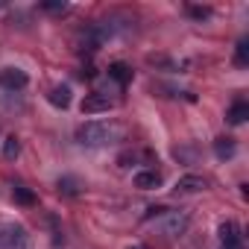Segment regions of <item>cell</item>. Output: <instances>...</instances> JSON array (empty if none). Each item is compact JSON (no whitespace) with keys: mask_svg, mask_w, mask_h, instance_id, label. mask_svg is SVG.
I'll return each instance as SVG.
<instances>
[{"mask_svg":"<svg viewBox=\"0 0 249 249\" xmlns=\"http://www.w3.org/2000/svg\"><path fill=\"white\" fill-rule=\"evenodd\" d=\"M132 182H135V188H141V191H153V188L161 185V173H159V170H138Z\"/></svg>","mask_w":249,"mask_h":249,"instance_id":"obj_8","label":"cell"},{"mask_svg":"<svg viewBox=\"0 0 249 249\" xmlns=\"http://www.w3.org/2000/svg\"><path fill=\"white\" fill-rule=\"evenodd\" d=\"M226 117H229V123H234V126H237V123H243V120L249 117V103H246V100H234Z\"/></svg>","mask_w":249,"mask_h":249,"instance_id":"obj_10","label":"cell"},{"mask_svg":"<svg viewBox=\"0 0 249 249\" xmlns=\"http://www.w3.org/2000/svg\"><path fill=\"white\" fill-rule=\"evenodd\" d=\"M41 9H47V12H68V3H65V0H62V3H59V0H50V3H41Z\"/></svg>","mask_w":249,"mask_h":249,"instance_id":"obj_18","label":"cell"},{"mask_svg":"<svg viewBox=\"0 0 249 249\" xmlns=\"http://www.w3.org/2000/svg\"><path fill=\"white\" fill-rule=\"evenodd\" d=\"M47 100H50L56 108H68V106H71V88H68V85H56V88H50Z\"/></svg>","mask_w":249,"mask_h":249,"instance_id":"obj_9","label":"cell"},{"mask_svg":"<svg viewBox=\"0 0 249 249\" xmlns=\"http://www.w3.org/2000/svg\"><path fill=\"white\" fill-rule=\"evenodd\" d=\"M129 249H138V246H129Z\"/></svg>","mask_w":249,"mask_h":249,"instance_id":"obj_20","label":"cell"},{"mask_svg":"<svg viewBox=\"0 0 249 249\" xmlns=\"http://www.w3.org/2000/svg\"><path fill=\"white\" fill-rule=\"evenodd\" d=\"M214 153H217V159L234 156V141H231V138H217V141H214Z\"/></svg>","mask_w":249,"mask_h":249,"instance_id":"obj_14","label":"cell"},{"mask_svg":"<svg viewBox=\"0 0 249 249\" xmlns=\"http://www.w3.org/2000/svg\"><path fill=\"white\" fill-rule=\"evenodd\" d=\"M188 15H194V18H208L211 9H205V6H188Z\"/></svg>","mask_w":249,"mask_h":249,"instance_id":"obj_19","label":"cell"},{"mask_svg":"<svg viewBox=\"0 0 249 249\" xmlns=\"http://www.w3.org/2000/svg\"><path fill=\"white\" fill-rule=\"evenodd\" d=\"M117 135H120V126H114V123H100V120L82 123V126L76 129V141H79L82 147H106V144H111Z\"/></svg>","mask_w":249,"mask_h":249,"instance_id":"obj_1","label":"cell"},{"mask_svg":"<svg viewBox=\"0 0 249 249\" xmlns=\"http://www.w3.org/2000/svg\"><path fill=\"white\" fill-rule=\"evenodd\" d=\"M56 185H59V194H65V196H76L79 194V182L73 176H62Z\"/></svg>","mask_w":249,"mask_h":249,"instance_id":"obj_15","label":"cell"},{"mask_svg":"<svg viewBox=\"0 0 249 249\" xmlns=\"http://www.w3.org/2000/svg\"><path fill=\"white\" fill-rule=\"evenodd\" d=\"M205 188H208V182H205L202 176H196V173H188V176L176 179V185H173V191H176L179 196H185V194H199V191H205Z\"/></svg>","mask_w":249,"mask_h":249,"instance_id":"obj_6","label":"cell"},{"mask_svg":"<svg viewBox=\"0 0 249 249\" xmlns=\"http://www.w3.org/2000/svg\"><path fill=\"white\" fill-rule=\"evenodd\" d=\"M18 153H21L18 138H15V135H6V138H3V159H6V161H15Z\"/></svg>","mask_w":249,"mask_h":249,"instance_id":"obj_12","label":"cell"},{"mask_svg":"<svg viewBox=\"0 0 249 249\" xmlns=\"http://www.w3.org/2000/svg\"><path fill=\"white\" fill-rule=\"evenodd\" d=\"M220 249H243V240H240V229L229 220V223H220Z\"/></svg>","mask_w":249,"mask_h":249,"instance_id":"obj_7","label":"cell"},{"mask_svg":"<svg viewBox=\"0 0 249 249\" xmlns=\"http://www.w3.org/2000/svg\"><path fill=\"white\" fill-rule=\"evenodd\" d=\"M30 85V76L21 68H3L0 71V88L3 91H24Z\"/></svg>","mask_w":249,"mask_h":249,"instance_id":"obj_5","label":"cell"},{"mask_svg":"<svg viewBox=\"0 0 249 249\" xmlns=\"http://www.w3.org/2000/svg\"><path fill=\"white\" fill-rule=\"evenodd\" d=\"M234 65H237V68H246V65H249V41H246V38H240V41H237Z\"/></svg>","mask_w":249,"mask_h":249,"instance_id":"obj_16","label":"cell"},{"mask_svg":"<svg viewBox=\"0 0 249 249\" xmlns=\"http://www.w3.org/2000/svg\"><path fill=\"white\" fill-rule=\"evenodd\" d=\"M111 106H114V100H111L108 94L94 91V94H85V97H82L79 111H82V114H103V111H108Z\"/></svg>","mask_w":249,"mask_h":249,"instance_id":"obj_3","label":"cell"},{"mask_svg":"<svg viewBox=\"0 0 249 249\" xmlns=\"http://www.w3.org/2000/svg\"><path fill=\"white\" fill-rule=\"evenodd\" d=\"M12 196H15V202H21V205H36V202H38L36 194H33L30 188H24V185H15V188H12Z\"/></svg>","mask_w":249,"mask_h":249,"instance_id":"obj_13","label":"cell"},{"mask_svg":"<svg viewBox=\"0 0 249 249\" xmlns=\"http://www.w3.org/2000/svg\"><path fill=\"white\" fill-rule=\"evenodd\" d=\"M27 240L24 226L18 223H0V249H18Z\"/></svg>","mask_w":249,"mask_h":249,"instance_id":"obj_2","label":"cell"},{"mask_svg":"<svg viewBox=\"0 0 249 249\" xmlns=\"http://www.w3.org/2000/svg\"><path fill=\"white\" fill-rule=\"evenodd\" d=\"M188 211H167L164 214V223H161V234H167V237H179V234H185V229H188Z\"/></svg>","mask_w":249,"mask_h":249,"instance_id":"obj_4","label":"cell"},{"mask_svg":"<svg viewBox=\"0 0 249 249\" xmlns=\"http://www.w3.org/2000/svg\"><path fill=\"white\" fill-rule=\"evenodd\" d=\"M170 208H164V205H150L147 208V214H144V220H153V217H164Z\"/></svg>","mask_w":249,"mask_h":249,"instance_id":"obj_17","label":"cell"},{"mask_svg":"<svg viewBox=\"0 0 249 249\" xmlns=\"http://www.w3.org/2000/svg\"><path fill=\"white\" fill-rule=\"evenodd\" d=\"M108 76H111V79H117L120 85H126V82L132 79V71H129L126 65H123V62H114V65L108 68Z\"/></svg>","mask_w":249,"mask_h":249,"instance_id":"obj_11","label":"cell"}]
</instances>
